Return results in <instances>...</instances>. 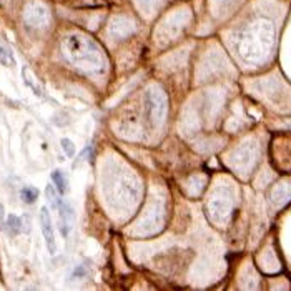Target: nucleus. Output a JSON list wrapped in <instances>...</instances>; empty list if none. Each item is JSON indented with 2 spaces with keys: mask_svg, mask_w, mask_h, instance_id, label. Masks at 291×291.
Instances as JSON below:
<instances>
[{
  "mask_svg": "<svg viewBox=\"0 0 291 291\" xmlns=\"http://www.w3.org/2000/svg\"><path fill=\"white\" fill-rule=\"evenodd\" d=\"M7 226L10 228L12 235H19L22 232V218L17 215H9L7 218Z\"/></svg>",
  "mask_w": 291,
  "mask_h": 291,
  "instance_id": "20e7f679",
  "label": "nucleus"
},
{
  "mask_svg": "<svg viewBox=\"0 0 291 291\" xmlns=\"http://www.w3.org/2000/svg\"><path fill=\"white\" fill-rule=\"evenodd\" d=\"M40 228H42V235L45 238V245L50 254L57 253V243H55V233H54V223H52L50 212L47 207H42L40 210Z\"/></svg>",
  "mask_w": 291,
  "mask_h": 291,
  "instance_id": "f257e3e1",
  "label": "nucleus"
},
{
  "mask_svg": "<svg viewBox=\"0 0 291 291\" xmlns=\"http://www.w3.org/2000/svg\"><path fill=\"white\" fill-rule=\"evenodd\" d=\"M50 176H52V181H54L55 188L58 190V193H65L67 192V180H65V176H63V173L60 172V170H54Z\"/></svg>",
  "mask_w": 291,
  "mask_h": 291,
  "instance_id": "f03ea898",
  "label": "nucleus"
},
{
  "mask_svg": "<svg viewBox=\"0 0 291 291\" xmlns=\"http://www.w3.org/2000/svg\"><path fill=\"white\" fill-rule=\"evenodd\" d=\"M0 65H3V67H7V68L15 67L14 55L10 54L9 48H5V47H2V45H0Z\"/></svg>",
  "mask_w": 291,
  "mask_h": 291,
  "instance_id": "7ed1b4c3",
  "label": "nucleus"
},
{
  "mask_svg": "<svg viewBox=\"0 0 291 291\" xmlns=\"http://www.w3.org/2000/svg\"><path fill=\"white\" fill-rule=\"evenodd\" d=\"M20 196H22V200L27 201V203H34V201H37V198H39V192L34 187H25V188H22V192H20Z\"/></svg>",
  "mask_w": 291,
  "mask_h": 291,
  "instance_id": "39448f33",
  "label": "nucleus"
},
{
  "mask_svg": "<svg viewBox=\"0 0 291 291\" xmlns=\"http://www.w3.org/2000/svg\"><path fill=\"white\" fill-rule=\"evenodd\" d=\"M60 143H62V148H63V152H65V155L68 156V158H72V156L75 155V148H77L74 141H72L70 138H62Z\"/></svg>",
  "mask_w": 291,
  "mask_h": 291,
  "instance_id": "423d86ee",
  "label": "nucleus"
},
{
  "mask_svg": "<svg viewBox=\"0 0 291 291\" xmlns=\"http://www.w3.org/2000/svg\"><path fill=\"white\" fill-rule=\"evenodd\" d=\"M45 195H47V198L50 200V203H54V205H58V198H57V193H55V190H54V187L52 185H48V187L45 188Z\"/></svg>",
  "mask_w": 291,
  "mask_h": 291,
  "instance_id": "0eeeda50",
  "label": "nucleus"
}]
</instances>
